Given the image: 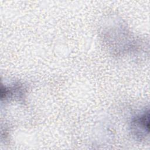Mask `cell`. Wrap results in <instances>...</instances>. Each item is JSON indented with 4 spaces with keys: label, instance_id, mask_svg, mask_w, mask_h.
<instances>
[{
    "label": "cell",
    "instance_id": "1",
    "mask_svg": "<svg viewBox=\"0 0 150 150\" xmlns=\"http://www.w3.org/2000/svg\"><path fill=\"white\" fill-rule=\"evenodd\" d=\"M131 129L134 135L139 138L144 137L149 133V110L137 115L131 122Z\"/></svg>",
    "mask_w": 150,
    "mask_h": 150
}]
</instances>
